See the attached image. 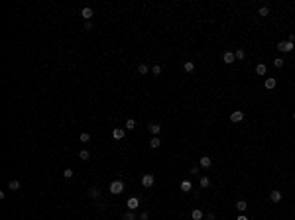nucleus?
I'll use <instances>...</instances> for the list:
<instances>
[{
    "instance_id": "1",
    "label": "nucleus",
    "mask_w": 295,
    "mask_h": 220,
    "mask_svg": "<svg viewBox=\"0 0 295 220\" xmlns=\"http://www.w3.org/2000/svg\"><path fill=\"white\" fill-rule=\"evenodd\" d=\"M108 191L112 193V195H120L122 191H124V183L118 179V181H112L110 183V187H108Z\"/></svg>"
},
{
    "instance_id": "2",
    "label": "nucleus",
    "mask_w": 295,
    "mask_h": 220,
    "mask_svg": "<svg viewBox=\"0 0 295 220\" xmlns=\"http://www.w3.org/2000/svg\"><path fill=\"white\" fill-rule=\"evenodd\" d=\"M293 47H295V43H291V41H279V43H277V49L283 51V53L293 51Z\"/></svg>"
},
{
    "instance_id": "3",
    "label": "nucleus",
    "mask_w": 295,
    "mask_h": 220,
    "mask_svg": "<svg viewBox=\"0 0 295 220\" xmlns=\"http://www.w3.org/2000/svg\"><path fill=\"white\" fill-rule=\"evenodd\" d=\"M142 185H144L146 189L154 187V175H152V173H146L144 177H142Z\"/></svg>"
},
{
    "instance_id": "4",
    "label": "nucleus",
    "mask_w": 295,
    "mask_h": 220,
    "mask_svg": "<svg viewBox=\"0 0 295 220\" xmlns=\"http://www.w3.org/2000/svg\"><path fill=\"white\" fill-rule=\"evenodd\" d=\"M138 204H140V199H138V197H130V199H128V202H126L128 210H136Z\"/></svg>"
},
{
    "instance_id": "5",
    "label": "nucleus",
    "mask_w": 295,
    "mask_h": 220,
    "mask_svg": "<svg viewBox=\"0 0 295 220\" xmlns=\"http://www.w3.org/2000/svg\"><path fill=\"white\" fill-rule=\"evenodd\" d=\"M244 120V112L242 110H234V112L230 114V122H236V124H238V122H242Z\"/></svg>"
},
{
    "instance_id": "6",
    "label": "nucleus",
    "mask_w": 295,
    "mask_h": 220,
    "mask_svg": "<svg viewBox=\"0 0 295 220\" xmlns=\"http://www.w3.org/2000/svg\"><path fill=\"white\" fill-rule=\"evenodd\" d=\"M124 136H126V130H124V128H114L112 130V138L114 140H122Z\"/></svg>"
},
{
    "instance_id": "7",
    "label": "nucleus",
    "mask_w": 295,
    "mask_h": 220,
    "mask_svg": "<svg viewBox=\"0 0 295 220\" xmlns=\"http://www.w3.org/2000/svg\"><path fill=\"white\" fill-rule=\"evenodd\" d=\"M222 61H224L226 65H230V63H234V61H236V57H234V53H232V51H226L224 55H222Z\"/></svg>"
},
{
    "instance_id": "8",
    "label": "nucleus",
    "mask_w": 295,
    "mask_h": 220,
    "mask_svg": "<svg viewBox=\"0 0 295 220\" xmlns=\"http://www.w3.org/2000/svg\"><path fill=\"white\" fill-rule=\"evenodd\" d=\"M270 199H272V202H279V201H281V191L273 189V191L270 193Z\"/></svg>"
},
{
    "instance_id": "9",
    "label": "nucleus",
    "mask_w": 295,
    "mask_h": 220,
    "mask_svg": "<svg viewBox=\"0 0 295 220\" xmlns=\"http://www.w3.org/2000/svg\"><path fill=\"white\" fill-rule=\"evenodd\" d=\"M179 189H181L183 193H189V191H191V181H189V179H183L181 185H179Z\"/></svg>"
},
{
    "instance_id": "10",
    "label": "nucleus",
    "mask_w": 295,
    "mask_h": 220,
    "mask_svg": "<svg viewBox=\"0 0 295 220\" xmlns=\"http://www.w3.org/2000/svg\"><path fill=\"white\" fill-rule=\"evenodd\" d=\"M276 84H277V81L273 79V77H270V79H266V83H264V87H266L268 90H272V89H276Z\"/></svg>"
},
{
    "instance_id": "11",
    "label": "nucleus",
    "mask_w": 295,
    "mask_h": 220,
    "mask_svg": "<svg viewBox=\"0 0 295 220\" xmlns=\"http://www.w3.org/2000/svg\"><path fill=\"white\" fill-rule=\"evenodd\" d=\"M256 73H258L260 77H264V75L268 73V65H264V63H258V65H256Z\"/></svg>"
},
{
    "instance_id": "12",
    "label": "nucleus",
    "mask_w": 295,
    "mask_h": 220,
    "mask_svg": "<svg viewBox=\"0 0 295 220\" xmlns=\"http://www.w3.org/2000/svg\"><path fill=\"white\" fill-rule=\"evenodd\" d=\"M211 165H213L211 157H207V155H203V157H201V167H203V169H209Z\"/></svg>"
},
{
    "instance_id": "13",
    "label": "nucleus",
    "mask_w": 295,
    "mask_h": 220,
    "mask_svg": "<svg viewBox=\"0 0 295 220\" xmlns=\"http://www.w3.org/2000/svg\"><path fill=\"white\" fill-rule=\"evenodd\" d=\"M81 16H83V18L87 20V22H91V18H93V10H91V8H83Z\"/></svg>"
},
{
    "instance_id": "14",
    "label": "nucleus",
    "mask_w": 295,
    "mask_h": 220,
    "mask_svg": "<svg viewBox=\"0 0 295 220\" xmlns=\"http://www.w3.org/2000/svg\"><path fill=\"white\" fill-rule=\"evenodd\" d=\"M159 145H161V140H159L158 136H154L150 140V147H152V150H155V147H159Z\"/></svg>"
},
{
    "instance_id": "15",
    "label": "nucleus",
    "mask_w": 295,
    "mask_h": 220,
    "mask_svg": "<svg viewBox=\"0 0 295 220\" xmlns=\"http://www.w3.org/2000/svg\"><path fill=\"white\" fill-rule=\"evenodd\" d=\"M183 69H185V73H193V71H195V63H193V61H187V63H183Z\"/></svg>"
},
{
    "instance_id": "16",
    "label": "nucleus",
    "mask_w": 295,
    "mask_h": 220,
    "mask_svg": "<svg viewBox=\"0 0 295 220\" xmlns=\"http://www.w3.org/2000/svg\"><path fill=\"white\" fill-rule=\"evenodd\" d=\"M236 208H238L240 212H246V210H248V202H246V201H238V202H236Z\"/></svg>"
},
{
    "instance_id": "17",
    "label": "nucleus",
    "mask_w": 295,
    "mask_h": 220,
    "mask_svg": "<svg viewBox=\"0 0 295 220\" xmlns=\"http://www.w3.org/2000/svg\"><path fill=\"white\" fill-rule=\"evenodd\" d=\"M148 130L152 132V136H155V134H159L161 126H159V124H150V126H148Z\"/></svg>"
},
{
    "instance_id": "18",
    "label": "nucleus",
    "mask_w": 295,
    "mask_h": 220,
    "mask_svg": "<svg viewBox=\"0 0 295 220\" xmlns=\"http://www.w3.org/2000/svg\"><path fill=\"white\" fill-rule=\"evenodd\" d=\"M148 71H150V67L146 65V63H140V65H138V73H140V75H148Z\"/></svg>"
},
{
    "instance_id": "19",
    "label": "nucleus",
    "mask_w": 295,
    "mask_h": 220,
    "mask_svg": "<svg viewBox=\"0 0 295 220\" xmlns=\"http://www.w3.org/2000/svg\"><path fill=\"white\" fill-rule=\"evenodd\" d=\"M122 220H136V214H134V210H128V212H124V216H122Z\"/></svg>"
},
{
    "instance_id": "20",
    "label": "nucleus",
    "mask_w": 295,
    "mask_h": 220,
    "mask_svg": "<svg viewBox=\"0 0 295 220\" xmlns=\"http://www.w3.org/2000/svg\"><path fill=\"white\" fill-rule=\"evenodd\" d=\"M191 218H193V220H201V218H203V212L199 210V208H195V210L191 212Z\"/></svg>"
},
{
    "instance_id": "21",
    "label": "nucleus",
    "mask_w": 295,
    "mask_h": 220,
    "mask_svg": "<svg viewBox=\"0 0 295 220\" xmlns=\"http://www.w3.org/2000/svg\"><path fill=\"white\" fill-rule=\"evenodd\" d=\"M98 195H100V191H98L97 187L89 189V197H91V199H98Z\"/></svg>"
},
{
    "instance_id": "22",
    "label": "nucleus",
    "mask_w": 295,
    "mask_h": 220,
    "mask_svg": "<svg viewBox=\"0 0 295 220\" xmlns=\"http://www.w3.org/2000/svg\"><path fill=\"white\" fill-rule=\"evenodd\" d=\"M89 157H91V153H89V151H87V150H81V151H79V159L87 161V159H89Z\"/></svg>"
},
{
    "instance_id": "23",
    "label": "nucleus",
    "mask_w": 295,
    "mask_h": 220,
    "mask_svg": "<svg viewBox=\"0 0 295 220\" xmlns=\"http://www.w3.org/2000/svg\"><path fill=\"white\" fill-rule=\"evenodd\" d=\"M8 189H12V191H18V189H20V181H16V179H14V181H10V183H8Z\"/></svg>"
},
{
    "instance_id": "24",
    "label": "nucleus",
    "mask_w": 295,
    "mask_h": 220,
    "mask_svg": "<svg viewBox=\"0 0 295 220\" xmlns=\"http://www.w3.org/2000/svg\"><path fill=\"white\" fill-rule=\"evenodd\" d=\"M283 63H285V61L281 59V57H277V59H273V67H276V69H281V67H283Z\"/></svg>"
},
{
    "instance_id": "25",
    "label": "nucleus",
    "mask_w": 295,
    "mask_h": 220,
    "mask_svg": "<svg viewBox=\"0 0 295 220\" xmlns=\"http://www.w3.org/2000/svg\"><path fill=\"white\" fill-rule=\"evenodd\" d=\"M124 128H126V130H134V128H136V122L132 120V118H128V120H126V126H124Z\"/></svg>"
},
{
    "instance_id": "26",
    "label": "nucleus",
    "mask_w": 295,
    "mask_h": 220,
    "mask_svg": "<svg viewBox=\"0 0 295 220\" xmlns=\"http://www.w3.org/2000/svg\"><path fill=\"white\" fill-rule=\"evenodd\" d=\"M258 14H260V16H264V18H266V16L270 14V8H268V6H262V8L258 10Z\"/></svg>"
},
{
    "instance_id": "27",
    "label": "nucleus",
    "mask_w": 295,
    "mask_h": 220,
    "mask_svg": "<svg viewBox=\"0 0 295 220\" xmlns=\"http://www.w3.org/2000/svg\"><path fill=\"white\" fill-rule=\"evenodd\" d=\"M209 185H211V179H209V177H201V187L207 189Z\"/></svg>"
},
{
    "instance_id": "28",
    "label": "nucleus",
    "mask_w": 295,
    "mask_h": 220,
    "mask_svg": "<svg viewBox=\"0 0 295 220\" xmlns=\"http://www.w3.org/2000/svg\"><path fill=\"white\" fill-rule=\"evenodd\" d=\"M234 57H236V59H240V61H242L244 57H246V51H244V49H238V51L234 53Z\"/></svg>"
},
{
    "instance_id": "29",
    "label": "nucleus",
    "mask_w": 295,
    "mask_h": 220,
    "mask_svg": "<svg viewBox=\"0 0 295 220\" xmlns=\"http://www.w3.org/2000/svg\"><path fill=\"white\" fill-rule=\"evenodd\" d=\"M152 73H154L155 77H158V75H161V67H159V65H154V67H152Z\"/></svg>"
},
{
    "instance_id": "30",
    "label": "nucleus",
    "mask_w": 295,
    "mask_h": 220,
    "mask_svg": "<svg viewBox=\"0 0 295 220\" xmlns=\"http://www.w3.org/2000/svg\"><path fill=\"white\" fill-rule=\"evenodd\" d=\"M79 140H81V141H89V140H91V134H87V132H83V134L79 136Z\"/></svg>"
},
{
    "instance_id": "31",
    "label": "nucleus",
    "mask_w": 295,
    "mask_h": 220,
    "mask_svg": "<svg viewBox=\"0 0 295 220\" xmlns=\"http://www.w3.org/2000/svg\"><path fill=\"white\" fill-rule=\"evenodd\" d=\"M73 175H75L73 173V169H65V171H63V177H67V179H71Z\"/></svg>"
},
{
    "instance_id": "32",
    "label": "nucleus",
    "mask_w": 295,
    "mask_h": 220,
    "mask_svg": "<svg viewBox=\"0 0 295 220\" xmlns=\"http://www.w3.org/2000/svg\"><path fill=\"white\" fill-rule=\"evenodd\" d=\"M148 218H150V214H148V212H142V214H140V220H148Z\"/></svg>"
},
{
    "instance_id": "33",
    "label": "nucleus",
    "mask_w": 295,
    "mask_h": 220,
    "mask_svg": "<svg viewBox=\"0 0 295 220\" xmlns=\"http://www.w3.org/2000/svg\"><path fill=\"white\" fill-rule=\"evenodd\" d=\"M91 28H93V24H91V22L85 24V30H87V32H91Z\"/></svg>"
},
{
    "instance_id": "34",
    "label": "nucleus",
    "mask_w": 295,
    "mask_h": 220,
    "mask_svg": "<svg viewBox=\"0 0 295 220\" xmlns=\"http://www.w3.org/2000/svg\"><path fill=\"white\" fill-rule=\"evenodd\" d=\"M199 173V167H191V175H197Z\"/></svg>"
},
{
    "instance_id": "35",
    "label": "nucleus",
    "mask_w": 295,
    "mask_h": 220,
    "mask_svg": "<svg viewBox=\"0 0 295 220\" xmlns=\"http://www.w3.org/2000/svg\"><path fill=\"white\" fill-rule=\"evenodd\" d=\"M236 220H248V216H244V214H240V216H238V218H236Z\"/></svg>"
},
{
    "instance_id": "36",
    "label": "nucleus",
    "mask_w": 295,
    "mask_h": 220,
    "mask_svg": "<svg viewBox=\"0 0 295 220\" xmlns=\"http://www.w3.org/2000/svg\"><path fill=\"white\" fill-rule=\"evenodd\" d=\"M293 120H295V112H293Z\"/></svg>"
}]
</instances>
